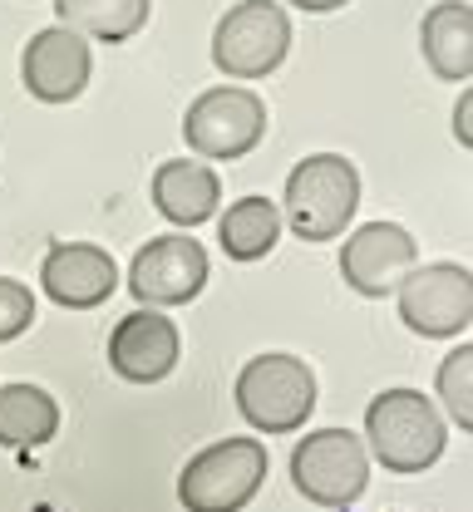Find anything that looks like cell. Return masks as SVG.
Masks as SVG:
<instances>
[{"label":"cell","instance_id":"obj_1","mask_svg":"<svg viewBox=\"0 0 473 512\" xmlns=\"http://www.w3.org/2000/svg\"><path fill=\"white\" fill-rule=\"evenodd\" d=\"M360 207V168L340 153H311L291 168L281 217L301 242H336Z\"/></svg>","mask_w":473,"mask_h":512},{"label":"cell","instance_id":"obj_2","mask_svg":"<svg viewBox=\"0 0 473 512\" xmlns=\"http://www.w3.org/2000/svg\"><path fill=\"white\" fill-rule=\"evenodd\" d=\"M365 453H375L390 473H424L444 458L449 429L429 394L419 389H385L365 409Z\"/></svg>","mask_w":473,"mask_h":512},{"label":"cell","instance_id":"obj_3","mask_svg":"<svg viewBox=\"0 0 473 512\" xmlns=\"http://www.w3.org/2000/svg\"><path fill=\"white\" fill-rule=\"evenodd\" d=\"M267 478V448L257 439H222L188 458L178 473V503L188 512H242Z\"/></svg>","mask_w":473,"mask_h":512},{"label":"cell","instance_id":"obj_4","mask_svg":"<svg viewBox=\"0 0 473 512\" xmlns=\"http://www.w3.org/2000/svg\"><path fill=\"white\" fill-rule=\"evenodd\" d=\"M237 409L262 434H291L316 414V375L296 355H257L237 375Z\"/></svg>","mask_w":473,"mask_h":512},{"label":"cell","instance_id":"obj_5","mask_svg":"<svg viewBox=\"0 0 473 512\" xmlns=\"http://www.w3.org/2000/svg\"><path fill=\"white\" fill-rule=\"evenodd\" d=\"M291 50V20L276 0H242L212 30V64L232 79H267Z\"/></svg>","mask_w":473,"mask_h":512},{"label":"cell","instance_id":"obj_6","mask_svg":"<svg viewBox=\"0 0 473 512\" xmlns=\"http://www.w3.org/2000/svg\"><path fill=\"white\" fill-rule=\"evenodd\" d=\"M291 483L321 508H350L370 488V453L350 429H316L291 453Z\"/></svg>","mask_w":473,"mask_h":512},{"label":"cell","instance_id":"obj_7","mask_svg":"<svg viewBox=\"0 0 473 512\" xmlns=\"http://www.w3.org/2000/svg\"><path fill=\"white\" fill-rule=\"evenodd\" d=\"M262 133H267V104L242 84L203 89L183 114V138L198 158H242L262 143Z\"/></svg>","mask_w":473,"mask_h":512},{"label":"cell","instance_id":"obj_8","mask_svg":"<svg viewBox=\"0 0 473 512\" xmlns=\"http://www.w3.org/2000/svg\"><path fill=\"white\" fill-rule=\"evenodd\" d=\"M400 320L424 340H454L473 325V276L459 261H434L414 266L395 286Z\"/></svg>","mask_w":473,"mask_h":512},{"label":"cell","instance_id":"obj_9","mask_svg":"<svg viewBox=\"0 0 473 512\" xmlns=\"http://www.w3.org/2000/svg\"><path fill=\"white\" fill-rule=\"evenodd\" d=\"M203 286H207V252L203 242H193L188 232L143 242L138 256L129 261V296L143 311L188 306Z\"/></svg>","mask_w":473,"mask_h":512},{"label":"cell","instance_id":"obj_10","mask_svg":"<svg viewBox=\"0 0 473 512\" xmlns=\"http://www.w3.org/2000/svg\"><path fill=\"white\" fill-rule=\"evenodd\" d=\"M414 256H419V242L400 222H365L340 247V276L350 291L380 301V296H395V286L414 271Z\"/></svg>","mask_w":473,"mask_h":512},{"label":"cell","instance_id":"obj_11","mask_svg":"<svg viewBox=\"0 0 473 512\" xmlns=\"http://www.w3.org/2000/svg\"><path fill=\"white\" fill-rule=\"evenodd\" d=\"M40 286L65 311H94L119 291V266L94 242H55L40 261Z\"/></svg>","mask_w":473,"mask_h":512},{"label":"cell","instance_id":"obj_12","mask_svg":"<svg viewBox=\"0 0 473 512\" xmlns=\"http://www.w3.org/2000/svg\"><path fill=\"white\" fill-rule=\"evenodd\" d=\"M89 69H94L89 45L79 35L60 30V25L30 35V45L20 55V79H25V89L40 104H69V99H79L84 84H89Z\"/></svg>","mask_w":473,"mask_h":512},{"label":"cell","instance_id":"obj_13","mask_svg":"<svg viewBox=\"0 0 473 512\" xmlns=\"http://www.w3.org/2000/svg\"><path fill=\"white\" fill-rule=\"evenodd\" d=\"M109 365L129 384H158L178 365V325L163 311H134L109 335Z\"/></svg>","mask_w":473,"mask_h":512},{"label":"cell","instance_id":"obj_14","mask_svg":"<svg viewBox=\"0 0 473 512\" xmlns=\"http://www.w3.org/2000/svg\"><path fill=\"white\" fill-rule=\"evenodd\" d=\"M222 202L217 173L198 158H173L153 173V207L173 222V227H203Z\"/></svg>","mask_w":473,"mask_h":512},{"label":"cell","instance_id":"obj_15","mask_svg":"<svg viewBox=\"0 0 473 512\" xmlns=\"http://www.w3.org/2000/svg\"><path fill=\"white\" fill-rule=\"evenodd\" d=\"M419 45H424V60L439 79L449 84H464L473 74V5L469 0H444L424 15L419 25Z\"/></svg>","mask_w":473,"mask_h":512},{"label":"cell","instance_id":"obj_16","mask_svg":"<svg viewBox=\"0 0 473 512\" xmlns=\"http://www.w3.org/2000/svg\"><path fill=\"white\" fill-rule=\"evenodd\" d=\"M60 429V404L40 384H5L0 389V444L40 448Z\"/></svg>","mask_w":473,"mask_h":512},{"label":"cell","instance_id":"obj_17","mask_svg":"<svg viewBox=\"0 0 473 512\" xmlns=\"http://www.w3.org/2000/svg\"><path fill=\"white\" fill-rule=\"evenodd\" d=\"M60 30L79 35V40H114L124 45L129 35L143 30L148 20V0H55Z\"/></svg>","mask_w":473,"mask_h":512},{"label":"cell","instance_id":"obj_18","mask_svg":"<svg viewBox=\"0 0 473 512\" xmlns=\"http://www.w3.org/2000/svg\"><path fill=\"white\" fill-rule=\"evenodd\" d=\"M281 237V207L271 197H242L222 212L217 242L232 261H262Z\"/></svg>","mask_w":473,"mask_h":512},{"label":"cell","instance_id":"obj_19","mask_svg":"<svg viewBox=\"0 0 473 512\" xmlns=\"http://www.w3.org/2000/svg\"><path fill=\"white\" fill-rule=\"evenodd\" d=\"M439 399L449 409V419L459 429H473V350L459 345L444 365H439Z\"/></svg>","mask_w":473,"mask_h":512},{"label":"cell","instance_id":"obj_20","mask_svg":"<svg viewBox=\"0 0 473 512\" xmlns=\"http://www.w3.org/2000/svg\"><path fill=\"white\" fill-rule=\"evenodd\" d=\"M30 320H35V291L20 286V281H10V276H0V345L15 340V335H25Z\"/></svg>","mask_w":473,"mask_h":512},{"label":"cell","instance_id":"obj_21","mask_svg":"<svg viewBox=\"0 0 473 512\" xmlns=\"http://www.w3.org/2000/svg\"><path fill=\"white\" fill-rule=\"evenodd\" d=\"M473 94H464L459 99V109H454V133H459V143H473Z\"/></svg>","mask_w":473,"mask_h":512},{"label":"cell","instance_id":"obj_22","mask_svg":"<svg viewBox=\"0 0 473 512\" xmlns=\"http://www.w3.org/2000/svg\"><path fill=\"white\" fill-rule=\"evenodd\" d=\"M286 5H296V10H311V15H326V10H340V5H350V0H286Z\"/></svg>","mask_w":473,"mask_h":512}]
</instances>
